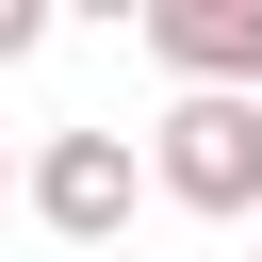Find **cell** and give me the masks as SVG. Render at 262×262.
Segmentation results:
<instances>
[{
    "label": "cell",
    "instance_id": "6da1fadb",
    "mask_svg": "<svg viewBox=\"0 0 262 262\" xmlns=\"http://www.w3.org/2000/svg\"><path fill=\"white\" fill-rule=\"evenodd\" d=\"M147 180L180 213H262V98H180L147 131Z\"/></svg>",
    "mask_w": 262,
    "mask_h": 262
},
{
    "label": "cell",
    "instance_id": "7a4b0ae2",
    "mask_svg": "<svg viewBox=\"0 0 262 262\" xmlns=\"http://www.w3.org/2000/svg\"><path fill=\"white\" fill-rule=\"evenodd\" d=\"M131 180H147V164H131V131H49L16 196H33L66 246H115V229H131Z\"/></svg>",
    "mask_w": 262,
    "mask_h": 262
},
{
    "label": "cell",
    "instance_id": "3957f363",
    "mask_svg": "<svg viewBox=\"0 0 262 262\" xmlns=\"http://www.w3.org/2000/svg\"><path fill=\"white\" fill-rule=\"evenodd\" d=\"M131 33L180 66V98H262V0H147Z\"/></svg>",
    "mask_w": 262,
    "mask_h": 262
},
{
    "label": "cell",
    "instance_id": "277c9868",
    "mask_svg": "<svg viewBox=\"0 0 262 262\" xmlns=\"http://www.w3.org/2000/svg\"><path fill=\"white\" fill-rule=\"evenodd\" d=\"M33 33H49V0H0V66H16V49H33Z\"/></svg>",
    "mask_w": 262,
    "mask_h": 262
},
{
    "label": "cell",
    "instance_id": "5b68a950",
    "mask_svg": "<svg viewBox=\"0 0 262 262\" xmlns=\"http://www.w3.org/2000/svg\"><path fill=\"white\" fill-rule=\"evenodd\" d=\"M0 196H16V164H0Z\"/></svg>",
    "mask_w": 262,
    "mask_h": 262
}]
</instances>
